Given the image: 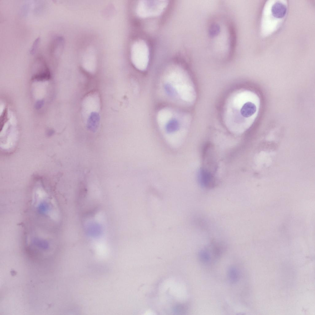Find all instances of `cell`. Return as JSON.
<instances>
[{"mask_svg": "<svg viewBox=\"0 0 315 315\" xmlns=\"http://www.w3.org/2000/svg\"><path fill=\"white\" fill-rule=\"evenodd\" d=\"M286 7L285 5L281 3L277 2L273 5L272 13L275 18H281L286 14Z\"/></svg>", "mask_w": 315, "mask_h": 315, "instance_id": "52a82bcc", "label": "cell"}, {"mask_svg": "<svg viewBox=\"0 0 315 315\" xmlns=\"http://www.w3.org/2000/svg\"><path fill=\"white\" fill-rule=\"evenodd\" d=\"M173 86L179 97L186 102L191 103L195 98V93L193 85L188 77L184 74L173 72Z\"/></svg>", "mask_w": 315, "mask_h": 315, "instance_id": "7a4b0ae2", "label": "cell"}, {"mask_svg": "<svg viewBox=\"0 0 315 315\" xmlns=\"http://www.w3.org/2000/svg\"><path fill=\"white\" fill-rule=\"evenodd\" d=\"M178 124L175 122H169L165 126V129L167 132L169 133H174L177 131L178 128Z\"/></svg>", "mask_w": 315, "mask_h": 315, "instance_id": "9c48e42d", "label": "cell"}, {"mask_svg": "<svg viewBox=\"0 0 315 315\" xmlns=\"http://www.w3.org/2000/svg\"><path fill=\"white\" fill-rule=\"evenodd\" d=\"M199 256L201 260L204 262H207L210 260L209 253L204 250H201L199 253Z\"/></svg>", "mask_w": 315, "mask_h": 315, "instance_id": "30bf717a", "label": "cell"}, {"mask_svg": "<svg viewBox=\"0 0 315 315\" xmlns=\"http://www.w3.org/2000/svg\"><path fill=\"white\" fill-rule=\"evenodd\" d=\"M257 99L255 95L246 90L238 91L228 100L224 114L225 121L232 125L251 122L257 112Z\"/></svg>", "mask_w": 315, "mask_h": 315, "instance_id": "6da1fadb", "label": "cell"}, {"mask_svg": "<svg viewBox=\"0 0 315 315\" xmlns=\"http://www.w3.org/2000/svg\"><path fill=\"white\" fill-rule=\"evenodd\" d=\"M39 40L40 38H38L36 39L34 42L30 50V53L31 54H33L35 52L37 48L38 45V44L39 42Z\"/></svg>", "mask_w": 315, "mask_h": 315, "instance_id": "8fae6325", "label": "cell"}, {"mask_svg": "<svg viewBox=\"0 0 315 315\" xmlns=\"http://www.w3.org/2000/svg\"><path fill=\"white\" fill-rule=\"evenodd\" d=\"M228 276L231 282H236L238 278V274L237 269L233 267H231L228 270Z\"/></svg>", "mask_w": 315, "mask_h": 315, "instance_id": "ba28073f", "label": "cell"}, {"mask_svg": "<svg viewBox=\"0 0 315 315\" xmlns=\"http://www.w3.org/2000/svg\"><path fill=\"white\" fill-rule=\"evenodd\" d=\"M198 178L200 184L203 187L208 188L213 186V177L208 171L203 169H201L198 173Z\"/></svg>", "mask_w": 315, "mask_h": 315, "instance_id": "8992f818", "label": "cell"}, {"mask_svg": "<svg viewBox=\"0 0 315 315\" xmlns=\"http://www.w3.org/2000/svg\"><path fill=\"white\" fill-rule=\"evenodd\" d=\"M44 102L43 100L38 101L37 102L35 105V107L37 109L41 108L43 105Z\"/></svg>", "mask_w": 315, "mask_h": 315, "instance_id": "7c38bea8", "label": "cell"}, {"mask_svg": "<svg viewBox=\"0 0 315 315\" xmlns=\"http://www.w3.org/2000/svg\"><path fill=\"white\" fill-rule=\"evenodd\" d=\"M168 3L167 1H140L137 6L136 13L142 18L157 16L164 11Z\"/></svg>", "mask_w": 315, "mask_h": 315, "instance_id": "277c9868", "label": "cell"}, {"mask_svg": "<svg viewBox=\"0 0 315 315\" xmlns=\"http://www.w3.org/2000/svg\"><path fill=\"white\" fill-rule=\"evenodd\" d=\"M62 43L63 39L60 37H56L52 40L49 47L50 56L51 58L55 59L58 58L62 50Z\"/></svg>", "mask_w": 315, "mask_h": 315, "instance_id": "5b68a950", "label": "cell"}, {"mask_svg": "<svg viewBox=\"0 0 315 315\" xmlns=\"http://www.w3.org/2000/svg\"><path fill=\"white\" fill-rule=\"evenodd\" d=\"M131 59L135 67L141 71L145 70L149 60V51L146 42L142 40L135 42L131 50Z\"/></svg>", "mask_w": 315, "mask_h": 315, "instance_id": "3957f363", "label": "cell"}]
</instances>
